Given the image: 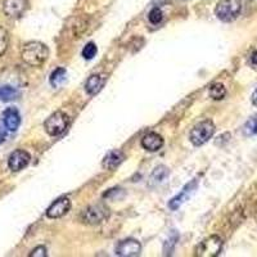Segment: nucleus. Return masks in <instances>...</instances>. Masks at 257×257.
I'll return each mask as SVG.
<instances>
[{
	"label": "nucleus",
	"mask_w": 257,
	"mask_h": 257,
	"mask_svg": "<svg viewBox=\"0 0 257 257\" xmlns=\"http://www.w3.org/2000/svg\"><path fill=\"white\" fill-rule=\"evenodd\" d=\"M49 57V49L40 41H31L27 43L21 52V58L25 63L31 67H40L47 62Z\"/></svg>",
	"instance_id": "nucleus-1"
},
{
	"label": "nucleus",
	"mask_w": 257,
	"mask_h": 257,
	"mask_svg": "<svg viewBox=\"0 0 257 257\" xmlns=\"http://www.w3.org/2000/svg\"><path fill=\"white\" fill-rule=\"evenodd\" d=\"M242 12L240 0H220L215 8V15L222 22H233Z\"/></svg>",
	"instance_id": "nucleus-2"
},
{
	"label": "nucleus",
	"mask_w": 257,
	"mask_h": 257,
	"mask_svg": "<svg viewBox=\"0 0 257 257\" xmlns=\"http://www.w3.org/2000/svg\"><path fill=\"white\" fill-rule=\"evenodd\" d=\"M215 134V125L211 120L201 121L190 130L189 141L194 147L203 146Z\"/></svg>",
	"instance_id": "nucleus-3"
},
{
	"label": "nucleus",
	"mask_w": 257,
	"mask_h": 257,
	"mask_svg": "<svg viewBox=\"0 0 257 257\" xmlns=\"http://www.w3.org/2000/svg\"><path fill=\"white\" fill-rule=\"evenodd\" d=\"M68 126H70V117L63 111H57L52 113L44 122L45 132L50 137H58V135L63 134L68 128Z\"/></svg>",
	"instance_id": "nucleus-4"
},
{
	"label": "nucleus",
	"mask_w": 257,
	"mask_h": 257,
	"mask_svg": "<svg viewBox=\"0 0 257 257\" xmlns=\"http://www.w3.org/2000/svg\"><path fill=\"white\" fill-rule=\"evenodd\" d=\"M109 217V210L105 205L96 203L82 210L80 220L86 225H99Z\"/></svg>",
	"instance_id": "nucleus-5"
},
{
	"label": "nucleus",
	"mask_w": 257,
	"mask_h": 257,
	"mask_svg": "<svg viewBox=\"0 0 257 257\" xmlns=\"http://www.w3.org/2000/svg\"><path fill=\"white\" fill-rule=\"evenodd\" d=\"M222 240L219 235H211L199 243L196 254L201 257H215L221 252Z\"/></svg>",
	"instance_id": "nucleus-6"
},
{
	"label": "nucleus",
	"mask_w": 257,
	"mask_h": 257,
	"mask_svg": "<svg viewBox=\"0 0 257 257\" xmlns=\"http://www.w3.org/2000/svg\"><path fill=\"white\" fill-rule=\"evenodd\" d=\"M197 187H198V180H196V179L190 181V183H188V184L181 189V192L179 193L178 196H175L171 201L169 202L170 210L175 211L178 210L179 207H181V206L184 205L185 202H187L188 199L194 194Z\"/></svg>",
	"instance_id": "nucleus-7"
},
{
	"label": "nucleus",
	"mask_w": 257,
	"mask_h": 257,
	"mask_svg": "<svg viewBox=\"0 0 257 257\" xmlns=\"http://www.w3.org/2000/svg\"><path fill=\"white\" fill-rule=\"evenodd\" d=\"M31 161V156L29 152L24 151V149H16L15 152L11 153L8 158V167L13 173H18L21 170H24L27 167V165Z\"/></svg>",
	"instance_id": "nucleus-8"
},
{
	"label": "nucleus",
	"mask_w": 257,
	"mask_h": 257,
	"mask_svg": "<svg viewBox=\"0 0 257 257\" xmlns=\"http://www.w3.org/2000/svg\"><path fill=\"white\" fill-rule=\"evenodd\" d=\"M141 251H142L141 243L138 242L137 239H133V238L121 240V242H118V244L116 245V248H114L116 254L120 257L138 256V254L141 253Z\"/></svg>",
	"instance_id": "nucleus-9"
},
{
	"label": "nucleus",
	"mask_w": 257,
	"mask_h": 257,
	"mask_svg": "<svg viewBox=\"0 0 257 257\" xmlns=\"http://www.w3.org/2000/svg\"><path fill=\"white\" fill-rule=\"evenodd\" d=\"M70 210L71 201L67 197H62V198H58L49 206V208L47 210V216L49 219H59V217L64 216Z\"/></svg>",
	"instance_id": "nucleus-10"
},
{
	"label": "nucleus",
	"mask_w": 257,
	"mask_h": 257,
	"mask_svg": "<svg viewBox=\"0 0 257 257\" xmlns=\"http://www.w3.org/2000/svg\"><path fill=\"white\" fill-rule=\"evenodd\" d=\"M26 0H4L3 11L9 18H18L26 9Z\"/></svg>",
	"instance_id": "nucleus-11"
},
{
	"label": "nucleus",
	"mask_w": 257,
	"mask_h": 257,
	"mask_svg": "<svg viewBox=\"0 0 257 257\" xmlns=\"http://www.w3.org/2000/svg\"><path fill=\"white\" fill-rule=\"evenodd\" d=\"M164 138L157 133H148L142 139V147L148 152H157L164 147Z\"/></svg>",
	"instance_id": "nucleus-12"
},
{
	"label": "nucleus",
	"mask_w": 257,
	"mask_h": 257,
	"mask_svg": "<svg viewBox=\"0 0 257 257\" xmlns=\"http://www.w3.org/2000/svg\"><path fill=\"white\" fill-rule=\"evenodd\" d=\"M3 123L8 132H16L21 125V114L18 109L15 107L7 108L3 113Z\"/></svg>",
	"instance_id": "nucleus-13"
},
{
	"label": "nucleus",
	"mask_w": 257,
	"mask_h": 257,
	"mask_svg": "<svg viewBox=\"0 0 257 257\" xmlns=\"http://www.w3.org/2000/svg\"><path fill=\"white\" fill-rule=\"evenodd\" d=\"M123 160H125V155H123L121 151H118V149H113V151H111V152H108L104 156L102 166L104 167L105 170L113 171L116 167H118L122 164Z\"/></svg>",
	"instance_id": "nucleus-14"
},
{
	"label": "nucleus",
	"mask_w": 257,
	"mask_h": 257,
	"mask_svg": "<svg viewBox=\"0 0 257 257\" xmlns=\"http://www.w3.org/2000/svg\"><path fill=\"white\" fill-rule=\"evenodd\" d=\"M105 84V77L103 75H91L85 82V90L89 95H95L102 90Z\"/></svg>",
	"instance_id": "nucleus-15"
},
{
	"label": "nucleus",
	"mask_w": 257,
	"mask_h": 257,
	"mask_svg": "<svg viewBox=\"0 0 257 257\" xmlns=\"http://www.w3.org/2000/svg\"><path fill=\"white\" fill-rule=\"evenodd\" d=\"M169 176V169L164 165H160V166L156 167L152 171L151 176H149V185H158L161 183H164L166 180V178Z\"/></svg>",
	"instance_id": "nucleus-16"
},
{
	"label": "nucleus",
	"mask_w": 257,
	"mask_h": 257,
	"mask_svg": "<svg viewBox=\"0 0 257 257\" xmlns=\"http://www.w3.org/2000/svg\"><path fill=\"white\" fill-rule=\"evenodd\" d=\"M20 96V91L13 86L9 85H4L0 86V100L2 102H11V100H16Z\"/></svg>",
	"instance_id": "nucleus-17"
},
{
	"label": "nucleus",
	"mask_w": 257,
	"mask_h": 257,
	"mask_svg": "<svg viewBox=\"0 0 257 257\" xmlns=\"http://www.w3.org/2000/svg\"><path fill=\"white\" fill-rule=\"evenodd\" d=\"M64 77H66V70L63 67H58L57 70H54L52 72L49 81L52 84V86L57 88V86H59L64 81Z\"/></svg>",
	"instance_id": "nucleus-18"
},
{
	"label": "nucleus",
	"mask_w": 257,
	"mask_h": 257,
	"mask_svg": "<svg viewBox=\"0 0 257 257\" xmlns=\"http://www.w3.org/2000/svg\"><path fill=\"white\" fill-rule=\"evenodd\" d=\"M243 135L244 137H253L257 135V114L251 117L243 126Z\"/></svg>",
	"instance_id": "nucleus-19"
},
{
	"label": "nucleus",
	"mask_w": 257,
	"mask_h": 257,
	"mask_svg": "<svg viewBox=\"0 0 257 257\" xmlns=\"http://www.w3.org/2000/svg\"><path fill=\"white\" fill-rule=\"evenodd\" d=\"M210 95L212 99L221 100L226 95V89L222 84H213L210 88Z\"/></svg>",
	"instance_id": "nucleus-20"
},
{
	"label": "nucleus",
	"mask_w": 257,
	"mask_h": 257,
	"mask_svg": "<svg viewBox=\"0 0 257 257\" xmlns=\"http://www.w3.org/2000/svg\"><path fill=\"white\" fill-rule=\"evenodd\" d=\"M9 47V34L4 27L0 26V57L4 56Z\"/></svg>",
	"instance_id": "nucleus-21"
},
{
	"label": "nucleus",
	"mask_w": 257,
	"mask_h": 257,
	"mask_svg": "<svg viewBox=\"0 0 257 257\" xmlns=\"http://www.w3.org/2000/svg\"><path fill=\"white\" fill-rule=\"evenodd\" d=\"M178 239H179V235L176 233H171V235H170L169 239L166 240V243H165L164 245V254H171L174 252V249H175V245L176 243H178Z\"/></svg>",
	"instance_id": "nucleus-22"
},
{
	"label": "nucleus",
	"mask_w": 257,
	"mask_h": 257,
	"mask_svg": "<svg viewBox=\"0 0 257 257\" xmlns=\"http://www.w3.org/2000/svg\"><path fill=\"white\" fill-rule=\"evenodd\" d=\"M162 18H164V13H162V11H161L160 8H157V7H156V8H153L148 15V20L152 25L161 24Z\"/></svg>",
	"instance_id": "nucleus-23"
},
{
	"label": "nucleus",
	"mask_w": 257,
	"mask_h": 257,
	"mask_svg": "<svg viewBox=\"0 0 257 257\" xmlns=\"http://www.w3.org/2000/svg\"><path fill=\"white\" fill-rule=\"evenodd\" d=\"M96 52H98L96 45L94 43H88V44L85 45L84 49H82V57L89 61V59H93L96 56Z\"/></svg>",
	"instance_id": "nucleus-24"
},
{
	"label": "nucleus",
	"mask_w": 257,
	"mask_h": 257,
	"mask_svg": "<svg viewBox=\"0 0 257 257\" xmlns=\"http://www.w3.org/2000/svg\"><path fill=\"white\" fill-rule=\"evenodd\" d=\"M47 254V248H45L44 245H38L36 248L32 249L30 257H45Z\"/></svg>",
	"instance_id": "nucleus-25"
},
{
	"label": "nucleus",
	"mask_w": 257,
	"mask_h": 257,
	"mask_svg": "<svg viewBox=\"0 0 257 257\" xmlns=\"http://www.w3.org/2000/svg\"><path fill=\"white\" fill-rule=\"evenodd\" d=\"M7 134V127L3 122H0V144L3 143L4 139H6Z\"/></svg>",
	"instance_id": "nucleus-26"
},
{
	"label": "nucleus",
	"mask_w": 257,
	"mask_h": 257,
	"mask_svg": "<svg viewBox=\"0 0 257 257\" xmlns=\"http://www.w3.org/2000/svg\"><path fill=\"white\" fill-rule=\"evenodd\" d=\"M251 63L257 67V50H254L251 54Z\"/></svg>",
	"instance_id": "nucleus-27"
},
{
	"label": "nucleus",
	"mask_w": 257,
	"mask_h": 257,
	"mask_svg": "<svg viewBox=\"0 0 257 257\" xmlns=\"http://www.w3.org/2000/svg\"><path fill=\"white\" fill-rule=\"evenodd\" d=\"M252 103H253L254 107H257V89L254 90V93L252 94Z\"/></svg>",
	"instance_id": "nucleus-28"
}]
</instances>
